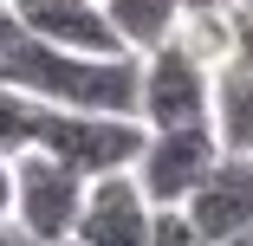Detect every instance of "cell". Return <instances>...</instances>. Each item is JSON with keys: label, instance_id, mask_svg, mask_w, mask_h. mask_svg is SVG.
Masks as SVG:
<instances>
[{"label": "cell", "instance_id": "obj_1", "mask_svg": "<svg viewBox=\"0 0 253 246\" xmlns=\"http://www.w3.org/2000/svg\"><path fill=\"white\" fill-rule=\"evenodd\" d=\"M143 136H149L143 117H117V110H45L33 149L59 156L72 175L97 181V175H124V169H136Z\"/></svg>", "mask_w": 253, "mask_h": 246}, {"label": "cell", "instance_id": "obj_2", "mask_svg": "<svg viewBox=\"0 0 253 246\" xmlns=\"http://www.w3.org/2000/svg\"><path fill=\"white\" fill-rule=\"evenodd\" d=\"M214 104V71L182 45H156L136 59V117L149 130H182V123H208Z\"/></svg>", "mask_w": 253, "mask_h": 246}, {"label": "cell", "instance_id": "obj_3", "mask_svg": "<svg viewBox=\"0 0 253 246\" xmlns=\"http://www.w3.org/2000/svg\"><path fill=\"white\" fill-rule=\"evenodd\" d=\"M214 162H221L214 123H182V130H149L130 175H136V188H143L156 208H188V194L208 181Z\"/></svg>", "mask_w": 253, "mask_h": 246}, {"label": "cell", "instance_id": "obj_4", "mask_svg": "<svg viewBox=\"0 0 253 246\" xmlns=\"http://www.w3.org/2000/svg\"><path fill=\"white\" fill-rule=\"evenodd\" d=\"M78 208H84V175H72L59 156H45V149L13 156V220H20L39 246L72 240Z\"/></svg>", "mask_w": 253, "mask_h": 246}, {"label": "cell", "instance_id": "obj_5", "mask_svg": "<svg viewBox=\"0 0 253 246\" xmlns=\"http://www.w3.org/2000/svg\"><path fill=\"white\" fill-rule=\"evenodd\" d=\"M84 246H149L156 233V201L136 188V175H97L84 181V208H78V227H72Z\"/></svg>", "mask_w": 253, "mask_h": 246}, {"label": "cell", "instance_id": "obj_6", "mask_svg": "<svg viewBox=\"0 0 253 246\" xmlns=\"http://www.w3.org/2000/svg\"><path fill=\"white\" fill-rule=\"evenodd\" d=\"M182 214L201 227L208 246L227 240V233H240V227H253V149H221V162L208 169V181L188 194Z\"/></svg>", "mask_w": 253, "mask_h": 246}, {"label": "cell", "instance_id": "obj_7", "mask_svg": "<svg viewBox=\"0 0 253 246\" xmlns=\"http://www.w3.org/2000/svg\"><path fill=\"white\" fill-rule=\"evenodd\" d=\"M13 20L26 39L45 45H65V52H124L111 20H104V0H13Z\"/></svg>", "mask_w": 253, "mask_h": 246}, {"label": "cell", "instance_id": "obj_8", "mask_svg": "<svg viewBox=\"0 0 253 246\" xmlns=\"http://www.w3.org/2000/svg\"><path fill=\"white\" fill-rule=\"evenodd\" d=\"M208 123L221 136V149H253V52H234L227 65H214Z\"/></svg>", "mask_w": 253, "mask_h": 246}, {"label": "cell", "instance_id": "obj_9", "mask_svg": "<svg viewBox=\"0 0 253 246\" xmlns=\"http://www.w3.org/2000/svg\"><path fill=\"white\" fill-rule=\"evenodd\" d=\"M104 20L117 33V45L130 59L156 52V45L175 39V20H182V0H104Z\"/></svg>", "mask_w": 253, "mask_h": 246}, {"label": "cell", "instance_id": "obj_10", "mask_svg": "<svg viewBox=\"0 0 253 246\" xmlns=\"http://www.w3.org/2000/svg\"><path fill=\"white\" fill-rule=\"evenodd\" d=\"M39 117H45L39 97H26L20 84L0 78V156H26L39 142Z\"/></svg>", "mask_w": 253, "mask_h": 246}, {"label": "cell", "instance_id": "obj_11", "mask_svg": "<svg viewBox=\"0 0 253 246\" xmlns=\"http://www.w3.org/2000/svg\"><path fill=\"white\" fill-rule=\"evenodd\" d=\"M149 246H208V240H201V227H195L182 208H156V233H149Z\"/></svg>", "mask_w": 253, "mask_h": 246}, {"label": "cell", "instance_id": "obj_12", "mask_svg": "<svg viewBox=\"0 0 253 246\" xmlns=\"http://www.w3.org/2000/svg\"><path fill=\"white\" fill-rule=\"evenodd\" d=\"M0 220H13V156H0Z\"/></svg>", "mask_w": 253, "mask_h": 246}, {"label": "cell", "instance_id": "obj_13", "mask_svg": "<svg viewBox=\"0 0 253 246\" xmlns=\"http://www.w3.org/2000/svg\"><path fill=\"white\" fill-rule=\"evenodd\" d=\"M0 246H39V240H33L20 220H0Z\"/></svg>", "mask_w": 253, "mask_h": 246}, {"label": "cell", "instance_id": "obj_14", "mask_svg": "<svg viewBox=\"0 0 253 246\" xmlns=\"http://www.w3.org/2000/svg\"><path fill=\"white\" fill-rule=\"evenodd\" d=\"M214 246H253V227H240V233H227V240H214Z\"/></svg>", "mask_w": 253, "mask_h": 246}, {"label": "cell", "instance_id": "obj_15", "mask_svg": "<svg viewBox=\"0 0 253 246\" xmlns=\"http://www.w3.org/2000/svg\"><path fill=\"white\" fill-rule=\"evenodd\" d=\"M234 7H240V13H253V0H234Z\"/></svg>", "mask_w": 253, "mask_h": 246}, {"label": "cell", "instance_id": "obj_16", "mask_svg": "<svg viewBox=\"0 0 253 246\" xmlns=\"http://www.w3.org/2000/svg\"><path fill=\"white\" fill-rule=\"evenodd\" d=\"M59 246H84V240H78V233H72V240H59Z\"/></svg>", "mask_w": 253, "mask_h": 246}, {"label": "cell", "instance_id": "obj_17", "mask_svg": "<svg viewBox=\"0 0 253 246\" xmlns=\"http://www.w3.org/2000/svg\"><path fill=\"white\" fill-rule=\"evenodd\" d=\"M0 7H13V0H0Z\"/></svg>", "mask_w": 253, "mask_h": 246}]
</instances>
